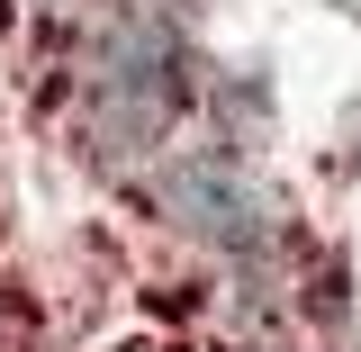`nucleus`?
I'll return each mask as SVG.
<instances>
[{"label":"nucleus","mask_w":361,"mask_h":352,"mask_svg":"<svg viewBox=\"0 0 361 352\" xmlns=\"http://www.w3.org/2000/svg\"><path fill=\"white\" fill-rule=\"evenodd\" d=\"M190 109V54L154 9H73L63 37V127L90 163H145Z\"/></svg>","instance_id":"f257e3e1"},{"label":"nucleus","mask_w":361,"mask_h":352,"mask_svg":"<svg viewBox=\"0 0 361 352\" xmlns=\"http://www.w3.org/2000/svg\"><path fill=\"white\" fill-rule=\"evenodd\" d=\"M135 352H190V344H135Z\"/></svg>","instance_id":"7ed1b4c3"},{"label":"nucleus","mask_w":361,"mask_h":352,"mask_svg":"<svg viewBox=\"0 0 361 352\" xmlns=\"http://www.w3.org/2000/svg\"><path fill=\"white\" fill-rule=\"evenodd\" d=\"M154 217L180 226L199 253H262L271 235H280V217H271L262 181L244 172L235 154H217V145H199V154H172V163H154Z\"/></svg>","instance_id":"f03ea898"}]
</instances>
